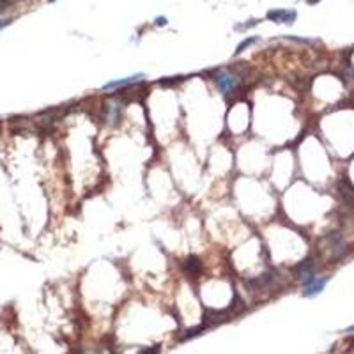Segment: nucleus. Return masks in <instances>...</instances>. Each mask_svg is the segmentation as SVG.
Instances as JSON below:
<instances>
[{
	"mask_svg": "<svg viewBox=\"0 0 354 354\" xmlns=\"http://www.w3.org/2000/svg\"><path fill=\"white\" fill-rule=\"evenodd\" d=\"M215 84L220 88V92L228 94L239 84V75L236 71H232V69H218L215 73Z\"/></svg>",
	"mask_w": 354,
	"mask_h": 354,
	"instance_id": "1",
	"label": "nucleus"
},
{
	"mask_svg": "<svg viewBox=\"0 0 354 354\" xmlns=\"http://www.w3.org/2000/svg\"><path fill=\"white\" fill-rule=\"evenodd\" d=\"M121 114H123V103L121 99L114 97V99H110L108 103H105L103 106V121L106 124H117L119 119H121Z\"/></svg>",
	"mask_w": 354,
	"mask_h": 354,
	"instance_id": "2",
	"label": "nucleus"
},
{
	"mask_svg": "<svg viewBox=\"0 0 354 354\" xmlns=\"http://www.w3.org/2000/svg\"><path fill=\"white\" fill-rule=\"evenodd\" d=\"M294 276L300 282H308L310 278H313L315 276V262H313V259H305V261H301L300 264L294 267Z\"/></svg>",
	"mask_w": 354,
	"mask_h": 354,
	"instance_id": "3",
	"label": "nucleus"
},
{
	"mask_svg": "<svg viewBox=\"0 0 354 354\" xmlns=\"http://www.w3.org/2000/svg\"><path fill=\"white\" fill-rule=\"evenodd\" d=\"M326 283H328V278L326 276H313L308 282L303 283V296L305 298H313V296L320 294L324 291Z\"/></svg>",
	"mask_w": 354,
	"mask_h": 354,
	"instance_id": "4",
	"label": "nucleus"
},
{
	"mask_svg": "<svg viewBox=\"0 0 354 354\" xmlns=\"http://www.w3.org/2000/svg\"><path fill=\"white\" fill-rule=\"evenodd\" d=\"M143 78H145V75H143V73H138V75L126 76V78H121V80H112V82H108V84L103 85L101 90L108 92V90H114V88H119V87H126V85H135V84H138L140 80H143Z\"/></svg>",
	"mask_w": 354,
	"mask_h": 354,
	"instance_id": "5",
	"label": "nucleus"
},
{
	"mask_svg": "<svg viewBox=\"0 0 354 354\" xmlns=\"http://www.w3.org/2000/svg\"><path fill=\"white\" fill-rule=\"evenodd\" d=\"M267 18L276 23H294L296 11H287V9H274L267 13Z\"/></svg>",
	"mask_w": 354,
	"mask_h": 354,
	"instance_id": "6",
	"label": "nucleus"
},
{
	"mask_svg": "<svg viewBox=\"0 0 354 354\" xmlns=\"http://www.w3.org/2000/svg\"><path fill=\"white\" fill-rule=\"evenodd\" d=\"M200 269H202V262L198 261V257H195V255H191V257L186 259V264H184V271L190 276H197L198 273H200Z\"/></svg>",
	"mask_w": 354,
	"mask_h": 354,
	"instance_id": "7",
	"label": "nucleus"
},
{
	"mask_svg": "<svg viewBox=\"0 0 354 354\" xmlns=\"http://www.w3.org/2000/svg\"><path fill=\"white\" fill-rule=\"evenodd\" d=\"M257 41L255 38H250V39H246V41H243V43H239V46H237V50H236V55H239L241 51H245L246 48L250 46V44H253V43Z\"/></svg>",
	"mask_w": 354,
	"mask_h": 354,
	"instance_id": "8",
	"label": "nucleus"
},
{
	"mask_svg": "<svg viewBox=\"0 0 354 354\" xmlns=\"http://www.w3.org/2000/svg\"><path fill=\"white\" fill-rule=\"evenodd\" d=\"M9 23H11V20H0V30L5 29V27H7Z\"/></svg>",
	"mask_w": 354,
	"mask_h": 354,
	"instance_id": "9",
	"label": "nucleus"
},
{
	"mask_svg": "<svg viewBox=\"0 0 354 354\" xmlns=\"http://www.w3.org/2000/svg\"><path fill=\"white\" fill-rule=\"evenodd\" d=\"M165 23H167V20H165V18H156V25H161V27H163Z\"/></svg>",
	"mask_w": 354,
	"mask_h": 354,
	"instance_id": "10",
	"label": "nucleus"
},
{
	"mask_svg": "<svg viewBox=\"0 0 354 354\" xmlns=\"http://www.w3.org/2000/svg\"><path fill=\"white\" fill-rule=\"evenodd\" d=\"M319 0H308V4H317Z\"/></svg>",
	"mask_w": 354,
	"mask_h": 354,
	"instance_id": "11",
	"label": "nucleus"
},
{
	"mask_svg": "<svg viewBox=\"0 0 354 354\" xmlns=\"http://www.w3.org/2000/svg\"><path fill=\"white\" fill-rule=\"evenodd\" d=\"M347 331H354V326H351V328H349V329H347Z\"/></svg>",
	"mask_w": 354,
	"mask_h": 354,
	"instance_id": "12",
	"label": "nucleus"
},
{
	"mask_svg": "<svg viewBox=\"0 0 354 354\" xmlns=\"http://www.w3.org/2000/svg\"><path fill=\"white\" fill-rule=\"evenodd\" d=\"M51 2H53V0H51Z\"/></svg>",
	"mask_w": 354,
	"mask_h": 354,
	"instance_id": "13",
	"label": "nucleus"
}]
</instances>
